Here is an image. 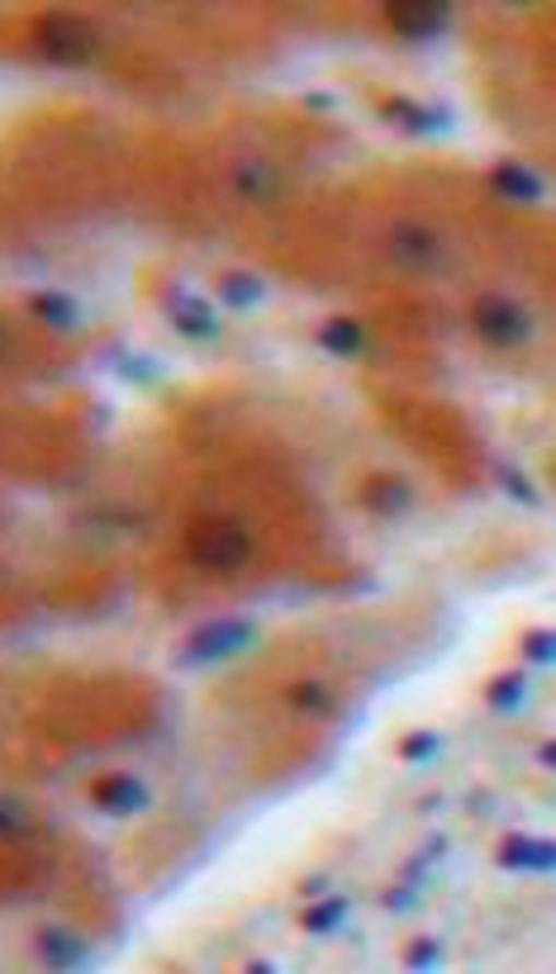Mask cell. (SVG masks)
<instances>
[{
  "mask_svg": "<svg viewBox=\"0 0 556 974\" xmlns=\"http://www.w3.org/2000/svg\"><path fill=\"white\" fill-rule=\"evenodd\" d=\"M319 348L333 352V356H357L366 348V333L357 319H329L319 328Z\"/></svg>",
  "mask_w": 556,
  "mask_h": 974,
  "instance_id": "13",
  "label": "cell"
},
{
  "mask_svg": "<svg viewBox=\"0 0 556 974\" xmlns=\"http://www.w3.org/2000/svg\"><path fill=\"white\" fill-rule=\"evenodd\" d=\"M186 547H191L196 566L210 571V575H238L252 556L248 528L234 524V518H200V524H191Z\"/></svg>",
  "mask_w": 556,
  "mask_h": 974,
  "instance_id": "1",
  "label": "cell"
},
{
  "mask_svg": "<svg viewBox=\"0 0 556 974\" xmlns=\"http://www.w3.org/2000/svg\"><path fill=\"white\" fill-rule=\"evenodd\" d=\"M5 352H10V328L0 324V356H5Z\"/></svg>",
  "mask_w": 556,
  "mask_h": 974,
  "instance_id": "30",
  "label": "cell"
},
{
  "mask_svg": "<svg viewBox=\"0 0 556 974\" xmlns=\"http://www.w3.org/2000/svg\"><path fill=\"white\" fill-rule=\"evenodd\" d=\"M495 476H499V485H505V490H509V495L519 500V504H537V490L528 485V480H523L519 471H513V466H495Z\"/></svg>",
  "mask_w": 556,
  "mask_h": 974,
  "instance_id": "23",
  "label": "cell"
},
{
  "mask_svg": "<svg viewBox=\"0 0 556 974\" xmlns=\"http://www.w3.org/2000/svg\"><path fill=\"white\" fill-rule=\"evenodd\" d=\"M305 105H309V109H315V115H329L333 95H323V91H309V95H305Z\"/></svg>",
  "mask_w": 556,
  "mask_h": 974,
  "instance_id": "28",
  "label": "cell"
},
{
  "mask_svg": "<svg viewBox=\"0 0 556 974\" xmlns=\"http://www.w3.org/2000/svg\"><path fill=\"white\" fill-rule=\"evenodd\" d=\"M523 652H528V661H537V666H552V661H556V647H552V633H547V627H537V633H528Z\"/></svg>",
  "mask_w": 556,
  "mask_h": 974,
  "instance_id": "25",
  "label": "cell"
},
{
  "mask_svg": "<svg viewBox=\"0 0 556 974\" xmlns=\"http://www.w3.org/2000/svg\"><path fill=\"white\" fill-rule=\"evenodd\" d=\"M438 751H442V737H438V732H410V737L400 742V756H404V761H433Z\"/></svg>",
  "mask_w": 556,
  "mask_h": 974,
  "instance_id": "21",
  "label": "cell"
},
{
  "mask_svg": "<svg viewBox=\"0 0 556 974\" xmlns=\"http://www.w3.org/2000/svg\"><path fill=\"white\" fill-rule=\"evenodd\" d=\"M390 24L400 38H438L452 24L447 5H428V0H410V5H390Z\"/></svg>",
  "mask_w": 556,
  "mask_h": 974,
  "instance_id": "6",
  "label": "cell"
},
{
  "mask_svg": "<svg viewBox=\"0 0 556 974\" xmlns=\"http://www.w3.org/2000/svg\"><path fill=\"white\" fill-rule=\"evenodd\" d=\"M476 333L490 342V348H523L528 338H533V314H528L523 305H513V300L505 295H485L476 300Z\"/></svg>",
  "mask_w": 556,
  "mask_h": 974,
  "instance_id": "4",
  "label": "cell"
},
{
  "mask_svg": "<svg viewBox=\"0 0 556 974\" xmlns=\"http://www.w3.org/2000/svg\"><path fill=\"white\" fill-rule=\"evenodd\" d=\"M234 186H238V196H248V200H271L276 196V172H271L267 162H238Z\"/></svg>",
  "mask_w": 556,
  "mask_h": 974,
  "instance_id": "15",
  "label": "cell"
},
{
  "mask_svg": "<svg viewBox=\"0 0 556 974\" xmlns=\"http://www.w3.org/2000/svg\"><path fill=\"white\" fill-rule=\"evenodd\" d=\"M381 115L390 125H400L404 133H447L452 129V115L442 105H414V101H386Z\"/></svg>",
  "mask_w": 556,
  "mask_h": 974,
  "instance_id": "8",
  "label": "cell"
},
{
  "mask_svg": "<svg viewBox=\"0 0 556 974\" xmlns=\"http://www.w3.org/2000/svg\"><path fill=\"white\" fill-rule=\"evenodd\" d=\"M362 500H366V509H371V514L395 518V514H404L414 504V490H410V480H400V476H371V480H366V490H362Z\"/></svg>",
  "mask_w": 556,
  "mask_h": 974,
  "instance_id": "11",
  "label": "cell"
},
{
  "mask_svg": "<svg viewBox=\"0 0 556 974\" xmlns=\"http://www.w3.org/2000/svg\"><path fill=\"white\" fill-rule=\"evenodd\" d=\"M34 44H38V52H44L48 62H58V67H86L91 58H96V30L72 20V15L38 20Z\"/></svg>",
  "mask_w": 556,
  "mask_h": 974,
  "instance_id": "2",
  "label": "cell"
},
{
  "mask_svg": "<svg viewBox=\"0 0 556 974\" xmlns=\"http://www.w3.org/2000/svg\"><path fill=\"white\" fill-rule=\"evenodd\" d=\"M490 186H495V196H505V200H523V204H533V200L547 196V186H542V176H537L533 167H523V162H499V167L490 172Z\"/></svg>",
  "mask_w": 556,
  "mask_h": 974,
  "instance_id": "10",
  "label": "cell"
},
{
  "mask_svg": "<svg viewBox=\"0 0 556 974\" xmlns=\"http://www.w3.org/2000/svg\"><path fill=\"white\" fill-rule=\"evenodd\" d=\"M257 642V627L248 619H220V623H205L200 633L186 642V652L176 656V666H214L224 656H238L248 652Z\"/></svg>",
  "mask_w": 556,
  "mask_h": 974,
  "instance_id": "3",
  "label": "cell"
},
{
  "mask_svg": "<svg viewBox=\"0 0 556 974\" xmlns=\"http://www.w3.org/2000/svg\"><path fill=\"white\" fill-rule=\"evenodd\" d=\"M115 362L129 372V380H157V372H162L157 362H147V356H129V352H119Z\"/></svg>",
  "mask_w": 556,
  "mask_h": 974,
  "instance_id": "26",
  "label": "cell"
},
{
  "mask_svg": "<svg viewBox=\"0 0 556 974\" xmlns=\"http://www.w3.org/2000/svg\"><path fill=\"white\" fill-rule=\"evenodd\" d=\"M386 903H390V913H410L414 889H395V894H386Z\"/></svg>",
  "mask_w": 556,
  "mask_h": 974,
  "instance_id": "27",
  "label": "cell"
},
{
  "mask_svg": "<svg viewBox=\"0 0 556 974\" xmlns=\"http://www.w3.org/2000/svg\"><path fill=\"white\" fill-rule=\"evenodd\" d=\"M291 704L305 708V713H323V708H329V690H323L319 680H305V684H295V690H291Z\"/></svg>",
  "mask_w": 556,
  "mask_h": 974,
  "instance_id": "22",
  "label": "cell"
},
{
  "mask_svg": "<svg viewBox=\"0 0 556 974\" xmlns=\"http://www.w3.org/2000/svg\"><path fill=\"white\" fill-rule=\"evenodd\" d=\"M438 960H442L438 941H433V937H418V941L410 946V955H404V965H410V970H433Z\"/></svg>",
  "mask_w": 556,
  "mask_h": 974,
  "instance_id": "24",
  "label": "cell"
},
{
  "mask_svg": "<svg viewBox=\"0 0 556 974\" xmlns=\"http://www.w3.org/2000/svg\"><path fill=\"white\" fill-rule=\"evenodd\" d=\"M153 803V794H147L143 779L133 775H110L96 785V808L100 813H115V818H129V813H143V808Z\"/></svg>",
  "mask_w": 556,
  "mask_h": 974,
  "instance_id": "7",
  "label": "cell"
},
{
  "mask_svg": "<svg viewBox=\"0 0 556 974\" xmlns=\"http://www.w3.org/2000/svg\"><path fill=\"white\" fill-rule=\"evenodd\" d=\"M34 314L44 324H52V328H72L76 324V300H67L58 291H38L34 295Z\"/></svg>",
  "mask_w": 556,
  "mask_h": 974,
  "instance_id": "17",
  "label": "cell"
},
{
  "mask_svg": "<svg viewBox=\"0 0 556 974\" xmlns=\"http://www.w3.org/2000/svg\"><path fill=\"white\" fill-rule=\"evenodd\" d=\"M537 765H542V771H552V765H556V747H552V742L537 747Z\"/></svg>",
  "mask_w": 556,
  "mask_h": 974,
  "instance_id": "29",
  "label": "cell"
},
{
  "mask_svg": "<svg viewBox=\"0 0 556 974\" xmlns=\"http://www.w3.org/2000/svg\"><path fill=\"white\" fill-rule=\"evenodd\" d=\"M220 295H224L228 309H252L257 300L267 295V285L257 277H248V271H228V277L220 281Z\"/></svg>",
  "mask_w": 556,
  "mask_h": 974,
  "instance_id": "16",
  "label": "cell"
},
{
  "mask_svg": "<svg viewBox=\"0 0 556 974\" xmlns=\"http://www.w3.org/2000/svg\"><path fill=\"white\" fill-rule=\"evenodd\" d=\"M390 257H395L404 271H438L447 253H442V238L428 224L404 219V224L390 228Z\"/></svg>",
  "mask_w": 556,
  "mask_h": 974,
  "instance_id": "5",
  "label": "cell"
},
{
  "mask_svg": "<svg viewBox=\"0 0 556 974\" xmlns=\"http://www.w3.org/2000/svg\"><path fill=\"white\" fill-rule=\"evenodd\" d=\"M171 324L181 328V333H191V338H214L220 333V324H214V314L205 309V300H176L171 305Z\"/></svg>",
  "mask_w": 556,
  "mask_h": 974,
  "instance_id": "14",
  "label": "cell"
},
{
  "mask_svg": "<svg viewBox=\"0 0 556 974\" xmlns=\"http://www.w3.org/2000/svg\"><path fill=\"white\" fill-rule=\"evenodd\" d=\"M523 694H528V680L523 676H505V680H495L490 684V708H499V713H509V708H519L523 704Z\"/></svg>",
  "mask_w": 556,
  "mask_h": 974,
  "instance_id": "20",
  "label": "cell"
},
{
  "mask_svg": "<svg viewBox=\"0 0 556 974\" xmlns=\"http://www.w3.org/2000/svg\"><path fill=\"white\" fill-rule=\"evenodd\" d=\"M300 923H305V931H333V927H343V923H347V899H323V903H315V908L300 913Z\"/></svg>",
  "mask_w": 556,
  "mask_h": 974,
  "instance_id": "18",
  "label": "cell"
},
{
  "mask_svg": "<svg viewBox=\"0 0 556 974\" xmlns=\"http://www.w3.org/2000/svg\"><path fill=\"white\" fill-rule=\"evenodd\" d=\"M499 866L505 870H537V875H552L556 870V846L547 842V836H509L505 846H499Z\"/></svg>",
  "mask_w": 556,
  "mask_h": 974,
  "instance_id": "9",
  "label": "cell"
},
{
  "mask_svg": "<svg viewBox=\"0 0 556 974\" xmlns=\"http://www.w3.org/2000/svg\"><path fill=\"white\" fill-rule=\"evenodd\" d=\"M29 832V808H24L20 799H10V794H0V836L5 842H15V836Z\"/></svg>",
  "mask_w": 556,
  "mask_h": 974,
  "instance_id": "19",
  "label": "cell"
},
{
  "mask_svg": "<svg viewBox=\"0 0 556 974\" xmlns=\"http://www.w3.org/2000/svg\"><path fill=\"white\" fill-rule=\"evenodd\" d=\"M38 955H44L48 965H58V970H72V965L86 960V941L72 937V931H62V927H44V931H38Z\"/></svg>",
  "mask_w": 556,
  "mask_h": 974,
  "instance_id": "12",
  "label": "cell"
}]
</instances>
